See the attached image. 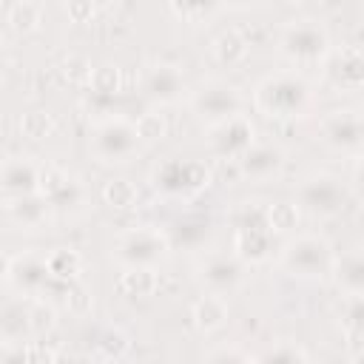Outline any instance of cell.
<instances>
[{"label": "cell", "instance_id": "obj_1", "mask_svg": "<svg viewBox=\"0 0 364 364\" xmlns=\"http://www.w3.org/2000/svg\"><path fill=\"white\" fill-rule=\"evenodd\" d=\"M313 85L299 71H276L256 82L253 108L276 122H293L310 114L313 108Z\"/></svg>", "mask_w": 364, "mask_h": 364}, {"label": "cell", "instance_id": "obj_2", "mask_svg": "<svg viewBox=\"0 0 364 364\" xmlns=\"http://www.w3.org/2000/svg\"><path fill=\"white\" fill-rule=\"evenodd\" d=\"M276 262L287 276L301 279V282H316V279L333 276L336 250L318 233H299V236H290L279 247Z\"/></svg>", "mask_w": 364, "mask_h": 364}, {"label": "cell", "instance_id": "obj_3", "mask_svg": "<svg viewBox=\"0 0 364 364\" xmlns=\"http://www.w3.org/2000/svg\"><path fill=\"white\" fill-rule=\"evenodd\" d=\"M273 236L267 208H256V202H245L233 216V253L245 264H262L273 256Z\"/></svg>", "mask_w": 364, "mask_h": 364}, {"label": "cell", "instance_id": "obj_4", "mask_svg": "<svg viewBox=\"0 0 364 364\" xmlns=\"http://www.w3.org/2000/svg\"><path fill=\"white\" fill-rule=\"evenodd\" d=\"M279 54L293 65H321L324 57L333 51L327 28L313 17L290 20L276 40Z\"/></svg>", "mask_w": 364, "mask_h": 364}, {"label": "cell", "instance_id": "obj_5", "mask_svg": "<svg viewBox=\"0 0 364 364\" xmlns=\"http://www.w3.org/2000/svg\"><path fill=\"white\" fill-rule=\"evenodd\" d=\"M139 142L142 136H139L136 122L125 117H108L94 125L88 136V151L102 165H122L139 151Z\"/></svg>", "mask_w": 364, "mask_h": 364}, {"label": "cell", "instance_id": "obj_6", "mask_svg": "<svg viewBox=\"0 0 364 364\" xmlns=\"http://www.w3.org/2000/svg\"><path fill=\"white\" fill-rule=\"evenodd\" d=\"M151 185L165 199H193L210 185V171L199 159H165L151 171Z\"/></svg>", "mask_w": 364, "mask_h": 364}, {"label": "cell", "instance_id": "obj_7", "mask_svg": "<svg viewBox=\"0 0 364 364\" xmlns=\"http://www.w3.org/2000/svg\"><path fill=\"white\" fill-rule=\"evenodd\" d=\"M188 102H191V111L196 114V119L205 122L208 128L242 114V108H245L242 91L228 80H202L188 94Z\"/></svg>", "mask_w": 364, "mask_h": 364}, {"label": "cell", "instance_id": "obj_8", "mask_svg": "<svg viewBox=\"0 0 364 364\" xmlns=\"http://www.w3.org/2000/svg\"><path fill=\"white\" fill-rule=\"evenodd\" d=\"M344 199H347V188L330 171H313L296 188V205L313 219L338 216L344 210Z\"/></svg>", "mask_w": 364, "mask_h": 364}, {"label": "cell", "instance_id": "obj_9", "mask_svg": "<svg viewBox=\"0 0 364 364\" xmlns=\"http://www.w3.org/2000/svg\"><path fill=\"white\" fill-rule=\"evenodd\" d=\"M3 279H6L9 290H14L23 299H40V296H48L51 287L68 284V282L54 279V273L48 267V259L40 256V253H31V250L9 256L6 267H3Z\"/></svg>", "mask_w": 364, "mask_h": 364}, {"label": "cell", "instance_id": "obj_10", "mask_svg": "<svg viewBox=\"0 0 364 364\" xmlns=\"http://www.w3.org/2000/svg\"><path fill=\"white\" fill-rule=\"evenodd\" d=\"M318 139L341 156L361 159L364 156V111L336 108L318 119Z\"/></svg>", "mask_w": 364, "mask_h": 364}, {"label": "cell", "instance_id": "obj_11", "mask_svg": "<svg viewBox=\"0 0 364 364\" xmlns=\"http://www.w3.org/2000/svg\"><path fill=\"white\" fill-rule=\"evenodd\" d=\"M171 250L168 233L154 228H131L114 245V259L122 267H156Z\"/></svg>", "mask_w": 364, "mask_h": 364}, {"label": "cell", "instance_id": "obj_12", "mask_svg": "<svg viewBox=\"0 0 364 364\" xmlns=\"http://www.w3.org/2000/svg\"><path fill=\"white\" fill-rule=\"evenodd\" d=\"M245 262L236 253H210L199 267H196V279L205 287V293H219V296H230L245 284Z\"/></svg>", "mask_w": 364, "mask_h": 364}, {"label": "cell", "instance_id": "obj_13", "mask_svg": "<svg viewBox=\"0 0 364 364\" xmlns=\"http://www.w3.org/2000/svg\"><path fill=\"white\" fill-rule=\"evenodd\" d=\"M256 142V128L245 114H236L208 128V151L219 159H236Z\"/></svg>", "mask_w": 364, "mask_h": 364}, {"label": "cell", "instance_id": "obj_14", "mask_svg": "<svg viewBox=\"0 0 364 364\" xmlns=\"http://www.w3.org/2000/svg\"><path fill=\"white\" fill-rule=\"evenodd\" d=\"M321 68H324V77L341 91L364 88V48H355V46L333 48L324 57Z\"/></svg>", "mask_w": 364, "mask_h": 364}, {"label": "cell", "instance_id": "obj_15", "mask_svg": "<svg viewBox=\"0 0 364 364\" xmlns=\"http://www.w3.org/2000/svg\"><path fill=\"white\" fill-rule=\"evenodd\" d=\"M239 173L250 182H273L284 171V151L273 142H253L239 156Z\"/></svg>", "mask_w": 364, "mask_h": 364}, {"label": "cell", "instance_id": "obj_16", "mask_svg": "<svg viewBox=\"0 0 364 364\" xmlns=\"http://www.w3.org/2000/svg\"><path fill=\"white\" fill-rule=\"evenodd\" d=\"M40 193L48 199L51 210H77L85 202V188L80 185V179L60 168H51V165L43 168Z\"/></svg>", "mask_w": 364, "mask_h": 364}, {"label": "cell", "instance_id": "obj_17", "mask_svg": "<svg viewBox=\"0 0 364 364\" xmlns=\"http://www.w3.org/2000/svg\"><path fill=\"white\" fill-rule=\"evenodd\" d=\"M40 179H43V168L40 165H34L26 156H9L3 162V173H0L3 199L40 193Z\"/></svg>", "mask_w": 364, "mask_h": 364}, {"label": "cell", "instance_id": "obj_18", "mask_svg": "<svg viewBox=\"0 0 364 364\" xmlns=\"http://www.w3.org/2000/svg\"><path fill=\"white\" fill-rule=\"evenodd\" d=\"M185 77L179 74L176 65H168V63H156L148 68L145 74V94L159 102V105H176L182 97H185Z\"/></svg>", "mask_w": 364, "mask_h": 364}, {"label": "cell", "instance_id": "obj_19", "mask_svg": "<svg viewBox=\"0 0 364 364\" xmlns=\"http://www.w3.org/2000/svg\"><path fill=\"white\" fill-rule=\"evenodd\" d=\"M3 210L9 216V222H14L23 230H34L40 225H46L51 205L43 193H28V196H9L3 199Z\"/></svg>", "mask_w": 364, "mask_h": 364}, {"label": "cell", "instance_id": "obj_20", "mask_svg": "<svg viewBox=\"0 0 364 364\" xmlns=\"http://www.w3.org/2000/svg\"><path fill=\"white\" fill-rule=\"evenodd\" d=\"M228 316H230L228 296H219V293H205L191 307V318H193V324H196L199 333H216V330H222L228 324Z\"/></svg>", "mask_w": 364, "mask_h": 364}, {"label": "cell", "instance_id": "obj_21", "mask_svg": "<svg viewBox=\"0 0 364 364\" xmlns=\"http://www.w3.org/2000/svg\"><path fill=\"white\" fill-rule=\"evenodd\" d=\"M333 282L341 290V296H364V253L350 250V253H336L333 264Z\"/></svg>", "mask_w": 364, "mask_h": 364}, {"label": "cell", "instance_id": "obj_22", "mask_svg": "<svg viewBox=\"0 0 364 364\" xmlns=\"http://www.w3.org/2000/svg\"><path fill=\"white\" fill-rule=\"evenodd\" d=\"M165 233H168L171 247H199L208 239V233H210V222H208V216L185 213Z\"/></svg>", "mask_w": 364, "mask_h": 364}, {"label": "cell", "instance_id": "obj_23", "mask_svg": "<svg viewBox=\"0 0 364 364\" xmlns=\"http://www.w3.org/2000/svg\"><path fill=\"white\" fill-rule=\"evenodd\" d=\"M0 330H3V341L6 347L11 344H23L26 333L31 330V313L23 304V296H11L3 304V318H0Z\"/></svg>", "mask_w": 364, "mask_h": 364}, {"label": "cell", "instance_id": "obj_24", "mask_svg": "<svg viewBox=\"0 0 364 364\" xmlns=\"http://www.w3.org/2000/svg\"><path fill=\"white\" fill-rule=\"evenodd\" d=\"M168 3H171L173 17H179L188 26H202L213 20L225 6V0H168Z\"/></svg>", "mask_w": 364, "mask_h": 364}, {"label": "cell", "instance_id": "obj_25", "mask_svg": "<svg viewBox=\"0 0 364 364\" xmlns=\"http://www.w3.org/2000/svg\"><path fill=\"white\" fill-rule=\"evenodd\" d=\"M213 57L216 63L222 65H239L245 57H247V40L239 34V31H222L216 40H213Z\"/></svg>", "mask_w": 364, "mask_h": 364}, {"label": "cell", "instance_id": "obj_26", "mask_svg": "<svg viewBox=\"0 0 364 364\" xmlns=\"http://www.w3.org/2000/svg\"><path fill=\"white\" fill-rule=\"evenodd\" d=\"M40 20H43V9L37 0H17L9 6V26L20 34L34 31L40 26Z\"/></svg>", "mask_w": 364, "mask_h": 364}, {"label": "cell", "instance_id": "obj_27", "mask_svg": "<svg viewBox=\"0 0 364 364\" xmlns=\"http://www.w3.org/2000/svg\"><path fill=\"white\" fill-rule=\"evenodd\" d=\"M46 259H48V267H51L54 279H60V282H74L80 276V270H82V259L71 247H60V250L48 253Z\"/></svg>", "mask_w": 364, "mask_h": 364}, {"label": "cell", "instance_id": "obj_28", "mask_svg": "<svg viewBox=\"0 0 364 364\" xmlns=\"http://www.w3.org/2000/svg\"><path fill=\"white\" fill-rule=\"evenodd\" d=\"M154 287H156L154 267H125V273L119 276V290L125 296H148Z\"/></svg>", "mask_w": 364, "mask_h": 364}, {"label": "cell", "instance_id": "obj_29", "mask_svg": "<svg viewBox=\"0 0 364 364\" xmlns=\"http://www.w3.org/2000/svg\"><path fill=\"white\" fill-rule=\"evenodd\" d=\"M128 350H131L128 336H125L119 327H108V330L100 333V338H97V353H94V355H97V358H125Z\"/></svg>", "mask_w": 364, "mask_h": 364}, {"label": "cell", "instance_id": "obj_30", "mask_svg": "<svg viewBox=\"0 0 364 364\" xmlns=\"http://www.w3.org/2000/svg\"><path fill=\"white\" fill-rule=\"evenodd\" d=\"M310 358V353L301 347V344H296V341H276L270 350H264V353H259L256 355V361H284V364H296V361H307Z\"/></svg>", "mask_w": 364, "mask_h": 364}, {"label": "cell", "instance_id": "obj_31", "mask_svg": "<svg viewBox=\"0 0 364 364\" xmlns=\"http://www.w3.org/2000/svg\"><path fill=\"white\" fill-rule=\"evenodd\" d=\"M102 196H105V202H108L111 208H119V210L136 205V188H134L131 182H125V179H111V182L102 188Z\"/></svg>", "mask_w": 364, "mask_h": 364}, {"label": "cell", "instance_id": "obj_32", "mask_svg": "<svg viewBox=\"0 0 364 364\" xmlns=\"http://www.w3.org/2000/svg\"><path fill=\"white\" fill-rule=\"evenodd\" d=\"M91 88H94V94L114 97L117 88H119V74H117V68H111V65H100V68L91 74Z\"/></svg>", "mask_w": 364, "mask_h": 364}, {"label": "cell", "instance_id": "obj_33", "mask_svg": "<svg viewBox=\"0 0 364 364\" xmlns=\"http://www.w3.org/2000/svg\"><path fill=\"white\" fill-rule=\"evenodd\" d=\"M51 128H54V122H51V117L43 114V111H31V114H26V117L20 119V131H23L26 136H31V139H43Z\"/></svg>", "mask_w": 364, "mask_h": 364}, {"label": "cell", "instance_id": "obj_34", "mask_svg": "<svg viewBox=\"0 0 364 364\" xmlns=\"http://www.w3.org/2000/svg\"><path fill=\"white\" fill-rule=\"evenodd\" d=\"M267 216H270V228H273L276 233L296 228V205H290V202H276V205H270V208H267Z\"/></svg>", "mask_w": 364, "mask_h": 364}, {"label": "cell", "instance_id": "obj_35", "mask_svg": "<svg viewBox=\"0 0 364 364\" xmlns=\"http://www.w3.org/2000/svg\"><path fill=\"white\" fill-rule=\"evenodd\" d=\"M136 128H139V136H142L145 142L162 139V131H165V125H162V119H159L156 114H145V117H139V119H136Z\"/></svg>", "mask_w": 364, "mask_h": 364}, {"label": "cell", "instance_id": "obj_36", "mask_svg": "<svg viewBox=\"0 0 364 364\" xmlns=\"http://www.w3.org/2000/svg\"><path fill=\"white\" fill-rule=\"evenodd\" d=\"M205 358L208 361H256V355H250L245 350H236V347H216Z\"/></svg>", "mask_w": 364, "mask_h": 364}, {"label": "cell", "instance_id": "obj_37", "mask_svg": "<svg viewBox=\"0 0 364 364\" xmlns=\"http://www.w3.org/2000/svg\"><path fill=\"white\" fill-rule=\"evenodd\" d=\"M350 191H353V196H355L358 202H364V156H361V159L355 162V168H353Z\"/></svg>", "mask_w": 364, "mask_h": 364}, {"label": "cell", "instance_id": "obj_38", "mask_svg": "<svg viewBox=\"0 0 364 364\" xmlns=\"http://www.w3.org/2000/svg\"><path fill=\"white\" fill-rule=\"evenodd\" d=\"M256 3H262V0H225V6H233V9H250Z\"/></svg>", "mask_w": 364, "mask_h": 364}, {"label": "cell", "instance_id": "obj_39", "mask_svg": "<svg viewBox=\"0 0 364 364\" xmlns=\"http://www.w3.org/2000/svg\"><path fill=\"white\" fill-rule=\"evenodd\" d=\"M82 3H88V6L97 9V6H108V3H114V0H82Z\"/></svg>", "mask_w": 364, "mask_h": 364}, {"label": "cell", "instance_id": "obj_40", "mask_svg": "<svg viewBox=\"0 0 364 364\" xmlns=\"http://www.w3.org/2000/svg\"><path fill=\"white\" fill-rule=\"evenodd\" d=\"M290 3H301V0H290Z\"/></svg>", "mask_w": 364, "mask_h": 364}]
</instances>
